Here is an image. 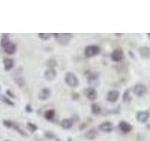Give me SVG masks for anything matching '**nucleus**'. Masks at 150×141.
<instances>
[{
	"mask_svg": "<svg viewBox=\"0 0 150 141\" xmlns=\"http://www.w3.org/2000/svg\"><path fill=\"white\" fill-rule=\"evenodd\" d=\"M65 82L70 88H76L79 85L77 76L72 73H67L65 75Z\"/></svg>",
	"mask_w": 150,
	"mask_h": 141,
	"instance_id": "nucleus-1",
	"label": "nucleus"
},
{
	"mask_svg": "<svg viewBox=\"0 0 150 141\" xmlns=\"http://www.w3.org/2000/svg\"><path fill=\"white\" fill-rule=\"evenodd\" d=\"M100 53V48L97 45H88L84 49V56L86 58H92Z\"/></svg>",
	"mask_w": 150,
	"mask_h": 141,
	"instance_id": "nucleus-2",
	"label": "nucleus"
},
{
	"mask_svg": "<svg viewBox=\"0 0 150 141\" xmlns=\"http://www.w3.org/2000/svg\"><path fill=\"white\" fill-rule=\"evenodd\" d=\"M54 37L56 41H58V43L61 45H67L70 40L72 39V35L69 33H66V34H54Z\"/></svg>",
	"mask_w": 150,
	"mask_h": 141,
	"instance_id": "nucleus-3",
	"label": "nucleus"
},
{
	"mask_svg": "<svg viewBox=\"0 0 150 141\" xmlns=\"http://www.w3.org/2000/svg\"><path fill=\"white\" fill-rule=\"evenodd\" d=\"M125 58V54L122 49H115L112 52L111 54V58L112 61H115V62H120L124 59Z\"/></svg>",
	"mask_w": 150,
	"mask_h": 141,
	"instance_id": "nucleus-4",
	"label": "nucleus"
},
{
	"mask_svg": "<svg viewBox=\"0 0 150 141\" xmlns=\"http://www.w3.org/2000/svg\"><path fill=\"white\" fill-rule=\"evenodd\" d=\"M146 91H147V88L144 84L139 83V84H136L133 87V92H134L135 95L138 96V97H142V96L145 95Z\"/></svg>",
	"mask_w": 150,
	"mask_h": 141,
	"instance_id": "nucleus-5",
	"label": "nucleus"
},
{
	"mask_svg": "<svg viewBox=\"0 0 150 141\" xmlns=\"http://www.w3.org/2000/svg\"><path fill=\"white\" fill-rule=\"evenodd\" d=\"M3 124L6 126V127H8V128H11V129H14V130H16L17 132L20 135H22L23 136H26L27 135H26V133H25L21 128H19L18 127V125L16 124V123H14L13 121H11V120H3Z\"/></svg>",
	"mask_w": 150,
	"mask_h": 141,
	"instance_id": "nucleus-6",
	"label": "nucleus"
},
{
	"mask_svg": "<svg viewBox=\"0 0 150 141\" xmlns=\"http://www.w3.org/2000/svg\"><path fill=\"white\" fill-rule=\"evenodd\" d=\"M83 93H84V96L91 101L96 100L97 97H98V92L94 88H86V89H84Z\"/></svg>",
	"mask_w": 150,
	"mask_h": 141,
	"instance_id": "nucleus-7",
	"label": "nucleus"
},
{
	"mask_svg": "<svg viewBox=\"0 0 150 141\" xmlns=\"http://www.w3.org/2000/svg\"><path fill=\"white\" fill-rule=\"evenodd\" d=\"M98 129L101 132H103V133H111V132L114 130V124L110 121L102 122V123L98 126Z\"/></svg>",
	"mask_w": 150,
	"mask_h": 141,
	"instance_id": "nucleus-8",
	"label": "nucleus"
},
{
	"mask_svg": "<svg viewBox=\"0 0 150 141\" xmlns=\"http://www.w3.org/2000/svg\"><path fill=\"white\" fill-rule=\"evenodd\" d=\"M150 117V114L149 112L147 111H139L137 113V115H136V119L139 122H142V123H144V122H146L149 119Z\"/></svg>",
	"mask_w": 150,
	"mask_h": 141,
	"instance_id": "nucleus-9",
	"label": "nucleus"
},
{
	"mask_svg": "<svg viewBox=\"0 0 150 141\" xmlns=\"http://www.w3.org/2000/svg\"><path fill=\"white\" fill-rule=\"evenodd\" d=\"M118 127H119V129L121 130V132H123L124 134L130 133V132L132 131V126H131V124H129V122L124 121V120L119 122Z\"/></svg>",
	"mask_w": 150,
	"mask_h": 141,
	"instance_id": "nucleus-10",
	"label": "nucleus"
},
{
	"mask_svg": "<svg viewBox=\"0 0 150 141\" xmlns=\"http://www.w3.org/2000/svg\"><path fill=\"white\" fill-rule=\"evenodd\" d=\"M119 98V92L117 90H110L109 92L107 93V101L110 103H115L118 100Z\"/></svg>",
	"mask_w": 150,
	"mask_h": 141,
	"instance_id": "nucleus-11",
	"label": "nucleus"
},
{
	"mask_svg": "<svg viewBox=\"0 0 150 141\" xmlns=\"http://www.w3.org/2000/svg\"><path fill=\"white\" fill-rule=\"evenodd\" d=\"M50 96H51V90L49 88H42L40 90L39 94H38V97H39V99L41 101L47 100Z\"/></svg>",
	"mask_w": 150,
	"mask_h": 141,
	"instance_id": "nucleus-12",
	"label": "nucleus"
},
{
	"mask_svg": "<svg viewBox=\"0 0 150 141\" xmlns=\"http://www.w3.org/2000/svg\"><path fill=\"white\" fill-rule=\"evenodd\" d=\"M139 54L141 56V58L147 59L150 58V47L147 46H144V47H140L139 48Z\"/></svg>",
	"mask_w": 150,
	"mask_h": 141,
	"instance_id": "nucleus-13",
	"label": "nucleus"
},
{
	"mask_svg": "<svg viewBox=\"0 0 150 141\" xmlns=\"http://www.w3.org/2000/svg\"><path fill=\"white\" fill-rule=\"evenodd\" d=\"M44 76L47 80L49 81H53V80L55 79L56 77V70L54 69H50L48 68L44 73Z\"/></svg>",
	"mask_w": 150,
	"mask_h": 141,
	"instance_id": "nucleus-14",
	"label": "nucleus"
},
{
	"mask_svg": "<svg viewBox=\"0 0 150 141\" xmlns=\"http://www.w3.org/2000/svg\"><path fill=\"white\" fill-rule=\"evenodd\" d=\"M3 49H4V51L6 52L8 55H13L16 52L17 47H16V44L15 43H13V42L9 41L8 43L6 46H5Z\"/></svg>",
	"mask_w": 150,
	"mask_h": 141,
	"instance_id": "nucleus-15",
	"label": "nucleus"
},
{
	"mask_svg": "<svg viewBox=\"0 0 150 141\" xmlns=\"http://www.w3.org/2000/svg\"><path fill=\"white\" fill-rule=\"evenodd\" d=\"M73 126V121L70 119H64L61 121V127L65 130H69L70 128H72Z\"/></svg>",
	"mask_w": 150,
	"mask_h": 141,
	"instance_id": "nucleus-16",
	"label": "nucleus"
},
{
	"mask_svg": "<svg viewBox=\"0 0 150 141\" xmlns=\"http://www.w3.org/2000/svg\"><path fill=\"white\" fill-rule=\"evenodd\" d=\"M3 62H4V69L7 72L8 70H11L14 66V60L11 58H5Z\"/></svg>",
	"mask_w": 150,
	"mask_h": 141,
	"instance_id": "nucleus-17",
	"label": "nucleus"
},
{
	"mask_svg": "<svg viewBox=\"0 0 150 141\" xmlns=\"http://www.w3.org/2000/svg\"><path fill=\"white\" fill-rule=\"evenodd\" d=\"M98 135V133L95 129H90L89 131H87L84 136H86V138H87L88 140H93L96 138V136Z\"/></svg>",
	"mask_w": 150,
	"mask_h": 141,
	"instance_id": "nucleus-18",
	"label": "nucleus"
},
{
	"mask_svg": "<svg viewBox=\"0 0 150 141\" xmlns=\"http://www.w3.org/2000/svg\"><path fill=\"white\" fill-rule=\"evenodd\" d=\"M54 115H55V111L54 109H49V110L45 111L44 118L47 120H53L54 118Z\"/></svg>",
	"mask_w": 150,
	"mask_h": 141,
	"instance_id": "nucleus-19",
	"label": "nucleus"
},
{
	"mask_svg": "<svg viewBox=\"0 0 150 141\" xmlns=\"http://www.w3.org/2000/svg\"><path fill=\"white\" fill-rule=\"evenodd\" d=\"M98 79V73H90L87 76V81L90 84L96 82Z\"/></svg>",
	"mask_w": 150,
	"mask_h": 141,
	"instance_id": "nucleus-20",
	"label": "nucleus"
},
{
	"mask_svg": "<svg viewBox=\"0 0 150 141\" xmlns=\"http://www.w3.org/2000/svg\"><path fill=\"white\" fill-rule=\"evenodd\" d=\"M91 111L94 115H98L101 113V108L100 106L98 105V103H93L91 105Z\"/></svg>",
	"mask_w": 150,
	"mask_h": 141,
	"instance_id": "nucleus-21",
	"label": "nucleus"
},
{
	"mask_svg": "<svg viewBox=\"0 0 150 141\" xmlns=\"http://www.w3.org/2000/svg\"><path fill=\"white\" fill-rule=\"evenodd\" d=\"M9 41H9L8 35V34H3L2 37H1V42H0V43H1L2 48H4V47L6 46Z\"/></svg>",
	"mask_w": 150,
	"mask_h": 141,
	"instance_id": "nucleus-22",
	"label": "nucleus"
},
{
	"mask_svg": "<svg viewBox=\"0 0 150 141\" xmlns=\"http://www.w3.org/2000/svg\"><path fill=\"white\" fill-rule=\"evenodd\" d=\"M46 65L48 66V68H50V69H54L55 66L57 65V62H56V60H55V59H54V58H50V59L47 60Z\"/></svg>",
	"mask_w": 150,
	"mask_h": 141,
	"instance_id": "nucleus-23",
	"label": "nucleus"
},
{
	"mask_svg": "<svg viewBox=\"0 0 150 141\" xmlns=\"http://www.w3.org/2000/svg\"><path fill=\"white\" fill-rule=\"evenodd\" d=\"M123 101L125 103H129L131 101V96L129 93V89H127L123 94Z\"/></svg>",
	"mask_w": 150,
	"mask_h": 141,
	"instance_id": "nucleus-24",
	"label": "nucleus"
},
{
	"mask_svg": "<svg viewBox=\"0 0 150 141\" xmlns=\"http://www.w3.org/2000/svg\"><path fill=\"white\" fill-rule=\"evenodd\" d=\"M0 99H1V101H2L3 103H6V105H14V103L11 102L8 98H7L5 95H1V96H0Z\"/></svg>",
	"mask_w": 150,
	"mask_h": 141,
	"instance_id": "nucleus-25",
	"label": "nucleus"
},
{
	"mask_svg": "<svg viewBox=\"0 0 150 141\" xmlns=\"http://www.w3.org/2000/svg\"><path fill=\"white\" fill-rule=\"evenodd\" d=\"M39 37L40 38L41 40L47 41V40H49L50 38H51V34H48V33H40Z\"/></svg>",
	"mask_w": 150,
	"mask_h": 141,
	"instance_id": "nucleus-26",
	"label": "nucleus"
},
{
	"mask_svg": "<svg viewBox=\"0 0 150 141\" xmlns=\"http://www.w3.org/2000/svg\"><path fill=\"white\" fill-rule=\"evenodd\" d=\"M27 127L29 128V130H30L31 132H35V131L38 129V127H37L35 124L31 123V122H28V123H27Z\"/></svg>",
	"mask_w": 150,
	"mask_h": 141,
	"instance_id": "nucleus-27",
	"label": "nucleus"
},
{
	"mask_svg": "<svg viewBox=\"0 0 150 141\" xmlns=\"http://www.w3.org/2000/svg\"><path fill=\"white\" fill-rule=\"evenodd\" d=\"M45 136H46L47 138H49V139L54 138V135L53 133H51V132H46V133H45Z\"/></svg>",
	"mask_w": 150,
	"mask_h": 141,
	"instance_id": "nucleus-28",
	"label": "nucleus"
},
{
	"mask_svg": "<svg viewBox=\"0 0 150 141\" xmlns=\"http://www.w3.org/2000/svg\"><path fill=\"white\" fill-rule=\"evenodd\" d=\"M15 82H16L20 87L23 86V84H25V82H23V78H16V79H15Z\"/></svg>",
	"mask_w": 150,
	"mask_h": 141,
	"instance_id": "nucleus-29",
	"label": "nucleus"
},
{
	"mask_svg": "<svg viewBox=\"0 0 150 141\" xmlns=\"http://www.w3.org/2000/svg\"><path fill=\"white\" fill-rule=\"evenodd\" d=\"M7 94H8V95L9 96V97H12V98H15V96H14L13 95V93L11 91V90H7V92H6Z\"/></svg>",
	"mask_w": 150,
	"mask_h": 141,
	"instance_id": "nucleus-30",
	"label": "nucleus"
},
{
	"mask_svg": "<svg viewBox=\"0 0 150 141\" xmlns=\"http://www.w3.org/2000/svg\"><path fill=\"white\" fill-rule=\"evenodd\" d=\"M25 110H26V112H31L32 111V108H31V106L29 105H27L25 106Z\"/></svg>",
	"mask_w": 150,
	"mask_h": 141,
	"instance_id": "nucleus-31",
	"label": "nucleus"
},
{
	"mask_svg": "<svg viewBox=\"0 0 150 141\" xmlns=\"http://www.w3.org/2000/svg\"><path fill=\"white\" fill-rule=\"evenodd\" d=\"M148 37H149V38H150V34H148Z\"/></svg>",
	"mask_w": 150,
	"mask_h": 141,
	"instance_id": "nucleus-32",
	"label": "nucleus"
},
{
	"mask_svg": "<svg viewBox=\"0 0 150 141\" xmlns=\"http://www.w3.org/2000/svg\"><path fill=\"white\" fill-rule=\"evenodd\" d=\"M5 141H9V140H5Z\"/></svg>",
	"mask_w": 150,
	"mask_h": 141,
	"instance_id": "nucleus-33",
	"label": "nucleus"
},
{
	"mask_svg": "<svg viewBox=\"0 0 150 141\" xmlns=\"http://www.w3.org/2000/svg\"><path fill=\"white\" fill-rule=\"evenodd\" d=\"M57 141H59V140H58V139H57Z\"/></svg>",
	"mask_w": 150,
	"mask_h": 141,
	"instance_id": "nucleus-34",
	"label": "nucleus"
},
{
	"mask_svg": "<svg viewBox=\"0 0 150 141\" xmlns=\"http://www.w3.org/2000/svg\"><path fill=\"white\" fill-rule=\"evenodd\" d=\"M0 88H1V87H0Z\"/></svg>",
	"mask_w": 150,
	"mask_h": 141,
	"instance_id": "nucleus-35",
	"label": "nucleus"
}]
</instances>
